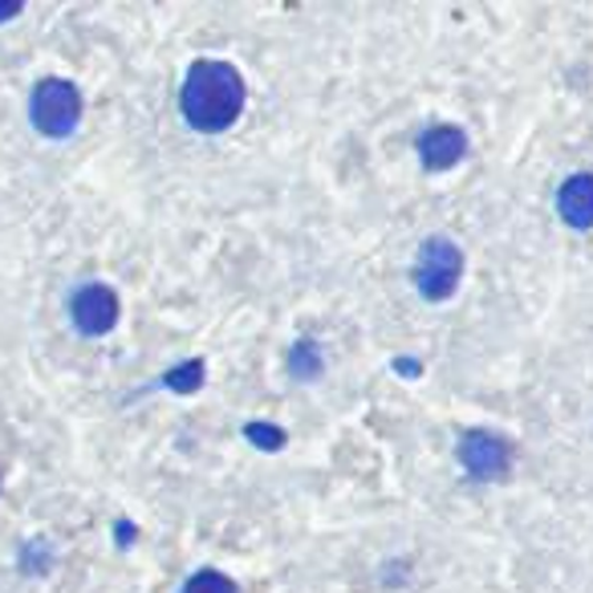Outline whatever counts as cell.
<instances>
[{"mask_svg": "<svg viewBox=\"0 0 593 593\" xmlns=\"http://www.w3.org/2000/svg\"><path fill=\"white\" fill-rule=\"evenodd\" d=\"M244 110V78L232 61L200 58L191 61L183 90H179V114L191 131L220 134L240 119Z\"/></svg>", "mask_w": 593, "mask_h": 593, "instance_id": "obj_1", "label": "cell"}, {"mask_svg": "<svg viewBox=\"0 0 593 593\" xmlns=\"http://www.w3.org/2000/svg\"><path fill=\"white\" fill-rule=\"evenodd\" d=\"M29 119L46 139H70L82 122V94L66 78H41L29 94Z\"/></svg>", "mask_w": 593, "mask_h": 593, "instance_id": "obj_2", "label": "cell"}, {"mask_svg": "<svg viewBox=\"0 0 593 593\" xmlns=\"http://www.w3.org/2000/svg\"><path fill=\"white\" fill-rule=\"evenodd\" d=\"M463 277V249L448 237H428L415 257V289L428 301H448L460 289Z\"/></svg>", "mask_w": 593, "mask_h": 593, "instance_id": "obj_3", "label": "cell"}, {"mask_svg": "<svg viewBox=\"0 0 593 593\" xmlns=\"http://www.w3.org/2000/svg\"><path fill=\"white\" fill-rule=\"evenodd\" d=\"M455 460L472 480H504L512 472V448L492 431H463Z\"/></svg>", "mask_w": 593, "mask_h": 593, "instance_id": "obj_4", "label": "cell"}, {"mask_svg": "<svg viewBox=\"0 0 593 593\" xmlns=\"http://www.w3.org/2000/svg\"><path fill=\"white\" fill-rule=\"evenodd\" d=\"M119 293L110 285H102V281H90V285H78L70 296V318L73 325H78V333H86V338H102V333H110L114 325H119Z\"/></svg>", "mask_w": 593, "mask_h": 593, "instance_id": "obj_5", "label": "cell"}, {"mask_svg": "<svg viewBox=\"0 0 593 593\" xmlns=\"http://www.w3.org/2000/svg\"><path fill=\"white\" fill-rule=\"evenodd\" d=\"M468 154V134L451 122H440V127H428L419 134V159L428 171H451Z\"/></svg>", "mask_w": 593, "mask_h": 593, "instance_id": "obj_6", "label": "cell"}, {"mask_svg": "<svg viewBox=\"0 0 593 593\" xmlns=\"http://www.w3.org/2000/svg\"><path fill=\"white\" fill-rule=\"evenodd\" d=\"M557 215L577 232H590L593 228V175H570L557 191Z\"/></svg>", "mask_w": 593, "mask_h": 593, "instance_id": "obj_7", "label": "cell"}, {"mask_svg": "<svg viewBox=\"0 0 593 593\" xmlns=\"http://www.w3.org/2000/svg\"><path fill=\"white\" fill-rule=\"evenodd\" d=\"M321 345L313 342V338H305V342H296L293 350H289V374H293L296 382H313L321 374Z\"/></svg>", "mask_w": 593, "mask_h": 593, "instance_id": "obj_8", "label": "cell"}, {"mask_svg": "<svg viewBox=\"0 0 593 593\" xmlns=\"http://www.w3.org/2000/svg\"><path fill=\"white\" fill-rule=\"evenodd\" d=\"M203 374H208L203 358H188V362H179L175 370H167L163 386H171L175 394H195L203 386Z\"/></svg>", "mask_w": 593, "mask_h": 593, "instance_id": "obj_9", "label": "cell"}, {"mask_svg": "<svg viewBox=\"0 0 593 593\" xmlns=\"http://www.w3.org/2000/svg\"><path fill=\"white\" fill-rule=\"evenodd\" d=\"M179 593H240V585L220 570H200V573H191L188 585Z\"/></svg>", "mask_w": 593, "mask_h": 593, "instance_id": "obj_10", "label": "cell"}, {"mask_svg": "<svg viewBox=\"0 0 593 593\" xmlns=\"http://www.w3.org/2000/svg\"><path fill=\"white\" fill-rule=\"evenodd\" d=\"M244 435H249L257 448H264V451H273V448H281L285 443V431H277V428H261V423H249L244 428Z\"/></svg>", "mask_w": 593, "mask_h": 593, "instance_id": "obj_11", "label": "cell"}, {"mask_svg": "<svg viewBox=\"0 0 593 593\" xmlns=\"http://www.w3.org/2000/svg\"><path fill=\"white\" fill-rule=\"evenodd\" d=\"M12 17H21V0H4V4H0V24L12 21Z\"/></svg>", "mask_w": 593, "mask_h": 593, "instance_id": "obj_12", "label": "cell"}]
</instances>
